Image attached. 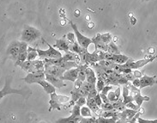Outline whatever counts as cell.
Masks as SVG:
<instances>
[{"label": "cell", "instance_id": "cell-1", "mask_svg": "<svg viewBox=\"0 0 157 123\" xmlns=\"http://www.w3.org/2000/svg\"><path fill=\"white\" fill-rule=\"evenodd\" d=\"M41 36V32L32 26H25L21 32V41L26 43H32Z\"/></svg>", "mask_w": 157, "mask_h": 123}, {"label": "cell", "instance_id": "cell-2", "mask_svg": "<svg viewBox=\"0 0 157 123\" xmlns=\"http://www.w3.org/2000/svg\"><path fill=\"white\" fill-rule=\"evenodd\" d=\"M51 99L49 101V111H52V109H57V110H60L61 108L60 106L62 104H64L65 102H67L70 101V97L67 96H61V95H57L55 93H52Z\"/></svg>", "mask_w": 157, "mask_h": 123}, {"label": "cell", "instance_id": "cell-3", "mask_svg": "<svg viewBox=\"0 0 157 123\" xmlns=\"http://www.w3.org/2000/svg\"><path fill=\"white\" fill-rule=\"evenodd\" d=\"M48 46L47 50H41V49H36V51L38 53V56L40 59H58L62 57V54L59 51L56 50L53 47H52L51 45H49L47 42Z\"/></svg>", "mask_w": 157, "mask_h": 123}, {"label": "cell", "instance_id": "cell-4", "mask_svg": "<svg viewBox=\"0 0 157 123\" xmlns=\"http://www.w3.org/2000/svg\"><path fill=\"white\" fill-rule=\"evenodd\" d=\"M70 24L71 26V28L74 30V34H75V36H76V38L77 40V43L80 45L81 47H83L85 49H88V47L92 43V40L89 37H86L84 35H82V34H81L80 32H79V30L77 29V25L73 22L72 21H71L70 20Z\"/></svg>", "mask_w": 157, "mask_h": 123}, {"label": "cell", "instance_id": "cell-5", "mask_svg": "<svg viewBox=\"0 0 157 123\" xmlns=\"http://www.w3.org/2000/svg\"><path fill=\"white\" fill-rule=\"evenodd\" d=\"M10 79H11L10 77H6L5 84H4V87L3 88V89H1V91H0V100L4 97V96L9 95V94H19V95H22V96H24V97L27 96V92L24 91L23 89H12V88L10 87Z\"/></svg>", "mask_w": 157, "mask_h": 123}, {"label": "cell", "instance_id": "cell-6", "mask_svg": "<svg viewBox=\"0 0 157 123\" xmlns=\"http://www.w3.org/2000/svg\"><path fill=\"white\" fill-rule=\"evenodd\" d=\"M128 88H129V90H130V95L132 96L134 101L136 102V105L140 108L142 103L144 102V101H149V97H143L140 93V89L139 88H136L134 87L132 84L128 83L127 85Z\"/></svg>", "mask_w": 157, "mask_h": 123}, {"label": "cell", "instance_id": "cell-7", "mask_svg": "<svg viewBox=\"0 0 157 123\" xmlns=\"http://www.w3.org/2000/svg\"><path fill=\"white\" fill-rule=\"evenodd\" d=\"M155 59V56H154L152 58L149 59H144V60H137V61H134L132 59H129V60L124 64L123 66L125 68H130V69H138V68L144 67L145 65H147L149 62L153 61Z\"/></svg>", "mask_w": 157, "mask_h": 123}, {"label": "cell", "instance_id": "cell-8", "mask_svg": "<svg viewBox=\"0 0 157 123\" xmlns=\"http://www.w3.org/2000/svg\"><path fill=\"white\" fill-rule=\"evenodd\" d=\"M20 45H21V42L14 41L9 45L8 48H7V55L10 59L14 60L15 62L17 61V57L19 55Z\"/></svg>", "mask_w": 157, "mask_h": 123}, {"label": "cell", "instance_id": "cell-9", "mask_svg": "<svg viewBox=\"0 0 157 123\" xmlns=\"http://www.w3.org/2000/svg\"><path fill=\"white\" fill-rule=\"evenodd\" d=\"M45 77L46 75L44 71H38L33 73H28V75L21 78V80L25 81L27 84H34L39 80H45Z\"/></svg>", "mask_w": 157, "mask_h": 123}, {"label": "cell", "instance_id": "cell-10", "mask_svg": "<svg viewBox=\"0 0 157 123\" xmlns=\"http://www.w3.org/2000/svg\"><path fill=\"white\" fill-rule=\"evenodd\" d=\"M27 57H28V43L21 41L20 52H19V55L17 57V61L15 62V65L16 66L21 65V64L27 60Z\"/></svg>", "mask_w": 157, "mask_h": 123}, {"label": "cell", "instance_id": "cell-11", "mask_svg": "<svg viewBox=\"0 0 157 123\" xmlns=\"http://www.w3.org/2000/svg\"><path fill=\"white\" fill-rule=\"evenodd\" d=\"M64 72H65L64 69L61 68L60 66H58V65H45V70H44L45 74L52 75V76H55L59 78L62 77Z\"/></svg>", "mask_w": 157, "mask_h": 123}, {"label": "cell", "instance_id": "cell-12", "mask_svg": "<svg viewBox=\"0 0 157 123\" xmlns=\"http://www.w3.org/2000/svg\"><path fill=\"white\" fill-rule=\"evenodd\" d=\"M138 111L133 110V109H125L124 110L118 113L119 121H129L133 118V116L136 115Z\"/></svg>", "mask_w": 157, "mask_h": 123}, {"label": "cell", "instance_id": "cell-13", "mask_svg": "<svg viewBox=\"0 0 157 123\" xmlns=\"http://www.w3.org/2000/svg\"><path fill=\"white\" fill-rule=\"evenodd\" d=\"M140 80V86L139 89H144L148 86H153L156 84V76L149 77L147 75H144L139 78Z\"/></svg>", "mask_w": 157, "mask_h": 123}, {"label": "cell", "instance_id": "cell-14", "mask_svg": "<svg viewBox=\"0 0 157 123\" xmlns=\"http://www.w3.org/2000/svg\"><path fill=\"white\" fill-rule=\"evenodd\" d=\"M46 77H45V80L47 81L48 83H50L52 85H53L55 88L58 89H61L64 86H66V85L64 84L63 80L59 78V77H57L55 76H52V75H49V74H45Z\"/></svg>", "mask_w": 157, "mask_h": 123}, {"label": "cell", "instance_id": "cell-15", "mask_svg": "<svg viewBox=\"0 0 157 123\" xmlns=\"http://www.w3.org/2000/svg\"><path fill=\"white\" fill-rule=\"evenodd\" d=\"M86 104H87V106L89 107V109L91 110V112L94 113V115L95 117L97 115L98 117L101 116L102 109L97 106V104H96V102H94V98H86Z\"/></svg>", "mask_w": 157, "mask_h": 123}, {"label": "cell", "instance_id": "cell-16", "mask_svg": "<svg viewBox=\"0 0 157 123\" xmlns=\"http://www.w3.org/2000/svg\"><path fill=\"white\" fill-rule=\"evenodd\" d=\"M77 76H78V70L77 68H74V69H70L65 71L64 73L63 74V76L61 77V79L64 80H70L71 82H75L77 80Z\"/></svg>", "mask_w": 157, "mask_h": 123}, {"label": "cell", "instance_id": "cell-17", "mask_svg": "<svg viewBox=\"0 0 157 123\" xmlns=\"http://www.w3.org/2000/svg\"><path fill=\"white\" fill-rule=\"evenodd\" d=\"M53 47L59 48L60 51H64V53L70 51V43L66 39V36L64 35L63 38L59 39L56 41L55 45L53 46Z\"/></svg>", "mask_w": 157, "mask_h": 123}, {"label": "cell", "instance_id": "cell-18", "mask_svg": "<svg viewBox=\"0 0 157 123\" xmlns=\"http://www.w3.org/2000/svg\"><path fill=\"white\" fill-rule=\"evenodd\" d=\"M62 59H63L64 61H74L78 65L80 64V57H79V55L71 51L66 52L64 55L62 56Z\"/></svg>", "mask_w": 157, "mask_h": 123}, {"label": "cell", "instance_id": "cell-19", "mask_svg": "<svg viewBox=\"0 0 157 123\" xmlns=\"http://www.w3.org/2000/svg\"><path fill=\"white\" fill-rule=\"evenodd\" d=\"M85 80L87 81L88 83H90L92 85H95L96 81H97V77L95 75V72L94 71V69L89 66L86 69V78Z\"/></svg>", "mask_w": 157, "mask_h": 123}, {"label": "cell", "instance_id": "cell-20", "mask_svg": "<svg viewBox=\"0 0 157 123\" xmlns=\"http://www.w3.org/2000/svg\"><path fill=\"white\" fill-rule=\"evenodd\" d=\"M20 66L23 71H25L28 73H33V72H36L35 67H34V60H26Z\"/></svg>", "mask_w": 157, "mask_h": 123}, {"label": "cell", "instance_id": "cell-21", "mask_svg": "<svg viewBox=\"0 0 157 123\" xmlns=\"http://www.w3.org/2000/svg\"><path fill=\"white\" fill-rule=\"evenodd\" d=\"M89 65L88 64H79L77 66V70H78V76H77V79H79L82 82H84L85 78H86V69L89 67Z\"/></svg>", "mask_w": 157, "mask_h": 123}, {"label": "cell", "instance_id": "cell-22", "mask_svg": "<svg viewBox=\"0 0 157 123\" xmlns=\"http://www.w3.org/2000/svg\"><path fill=\"white\" fill-rule=\"evenodd\" d=\"M36 84H39L40 85L43 87V89H45V91L48 94H52V93H55L56 91V88L52 85L50 83H48L47 81L46 80H39L37 81Z\"/></svg>", "mask_w": 157, "mask_h": 123}, {"label": "cell", "instance_id": "cell-23", "mask_svg": "<svg viewBox=\"0 0 157 123\" xmlns=\"http://www.w3.org/2000/svg\"><path fill=\"white\" fill-rule=\"evenodd\" d=\"M130 58L126 55H123L121 54H113V57L112 59V61L119 65H124Z\"/></svg>", "mask_w": 157, "mask_h": 123}, {"label": "cell", "instance_id": "cell-24", "mask_svg": "<svg viewBox=\"0 0 157 123\" xmlns=\"http://www.w3.org/2000/svg\"><path fill=\"white\" fill-rule=\"evenodd\" d=\"M82 117H73V116H69L65 118H60L57 120L56 123H79L80 122Z\"/></svg>", "mask_w": 157, "mask_h": 123}, {"label": "cell", "instance_id": "cell-25", "mask_svg": "<svg viewBox=\"0 0 157 123\" xmlns=\"http://www.w3.org/2000/svg\"><path fill=\"white\" fill-rule=\"evenodd\" d=\"M106 52L109 54H120L119 47L113 42H111L107 44V51Z\"/></svg>", "mask_w": 157, "mask_h": 123}, {"label": "cell", "instance_id": "cell-26", "mask_svg": "<svg viewBox=\"0 0 157 123\" xmlns=\"http://www.w3.org/2000/svg\"><path fill=\"white\" fill-rule=\"evenodd\" d=\"M112 104H113V109H116L118 112H121V111L124 110V109H126V108H125V105H124V103L123 102V100H122L120 97L119 98V100H118V101L113 102Z\"/></svg>", "mask_w": 157, "mask_h": 123}, {"label": "cell", "instance_id": "cell-27", "mask_svg": "<svg viewBox=\"0 0 157 123\" xmlns=\"http://www.w3.org/2000/svg\"><path fill=\"white\" fill-rule=\"evenodd\" d=\"M97 37L101 42H102L103 43H106V44H108L109 42H112V34L110 33H106V34H98L96 35Z\"/></svg>", "mask_w": 157, "mask_h": 123}, {"label": "cell", "instance_id": "cell-28", "mask_svg": "<svg viewBox=\"0 0 157 123\" xmlns=\"http://www.w3.org/2000/svg\"><path fill=\"white\" fill-rule=\"evenodd\" d=\"M85 48L82 47L77 42H74L72 44H70V51L75 53L77 54H80L84 50Z\"/></svg>", "mask_w": 157, "mask_h": 123}, {"label": "cell", "instance_id": "cell-29", "mask_svg": "<svg viewBox=\"0 0 157 123\" xmlns=\"http://www.w3.org/2000/svg\"><path fill=\"white\" fill-rule=\"evenodd\" d=\"M38 56V53L36 51L35 48H33L31 47H28V57L27 60H34L36 57Z\"/></svg>", "mask_w": 157, "mask_h": 123}, {"label": "cell", "instance_id": "cell-30", "mask_svg": "<svg viewBox=\"0 0 157 123\" xmlns=\"http://www.w3.org/2000/svg\"><path fill=\"white\" fill-rule=\"evenodd\" d=\"M118 111H103L102 110L101 114V117L104 118H118Z\"/></svg>", "mask_w": 157, "mask_h": 123}, {"label": "cell", "instance_id": "cell-31", "mask_svg": "<svg viewBox=\"0 0 157 123\" xmlns=\"http://www.w3.org/2000/svg\"><path fill=\"white\" fill-rule=\"evenodd\" d=\"M80 113L82 117H91V116H93L92 115V112L89 109V107H81Z\"/></svg>", "mask_w": 157, "mask_h": 123}, {"label": "cell", "instance_id": "cell-32", "mask_svg": "<svg viewBox=\"0 0 157 123\" xmlns=\"http://www.w3.org/2000/svg\"><path fill=\"white\" fill-rule=\"evenodd\" d=\"M97 119L98 123H116L118 121V118H104V117H98Z\"/></svg>", "mask_w": 157, "mask_h": 123}, {"label": "cell", "instance_id": "cell-33", "mask_svg": "<svg viewBox=\"0 0 157 123\" xmlns=\"http://www.w3.org/2000/svg\"><path fill=\"white\" fill-rule=\"evenodd\" d=\"M34 67L36 72L38 71H44L45 70V63L43 60H34Z\"/></svg>", "mask_w": 157, "mask_h": 123}, {"label": "cell", "instance_id": "cell-34", "mask_svg": "<svg viewBox=\"0 0 157 123\" xmlns=\"http://www.w3.org/2000/svg\"><path fill=\"white\" fill-rule=\"evenodd\" d=\"M79 123H98V121L95 116H91V117H82Z\"/></svg>", "mask_w": 157, "mask_h": 123}, {"label": "cell", "instance_id": "cell-35", "mask_svg": "<svg viewBox=\"0 0 157 123\" xmlns=\"http://www.w3.org/2000/svg\"><path fill=\"white\" fill-rule=\"evenodd\" d=\"M105 86V83L102 78L101 77H97V81H96V84H95V87H96V89H97L98 93H100L102 90V89L104 88Z\"/></svg>", "mask_w": 157, "mask_h": 123}, {"label": "cell", "instance_id": "cell-36", "mask_svg": "<svg viewBox=\"0 0 157 123\" xmlns=\"http://www.w3.org/2000/svg\"><path fill=\"white\" fill-rule=\"evenodd\" d=\"M80 109L81 107H79L77 104H75L74 107H73L72 110H71V116L73 117H82L81 116V113H80Z\"/></svg>", "mask_w": 157, "mask_h": 123}, {"label": "cell", "instance_id": "cell-37", "mask_svg": "<svg viewBox=\"0 0 157 123\" xmlns=\"http://www.w3.org/2000/svg\"><path fill=\"white\" fill-rule=\"evenodd\" d=\"M101 109L103 111H117L116 109H113V104L110 102H106V103H102L101 106Z\"/></svg>", "mask_w": 157, "mask_h": 123}, {"label": "cell", "instance_id": "cell-38", "mask_svg": "<svg viewBox=\"0 0 157 123\" xmlns=\"http://www.w3.org/2000/svg\"><path fill=\"white\" fill-rule=\"evenodd\" d=\"M83 89L86 90V91H88L89 92L91 89H95L96 87H95V85H92V84H90V83H88L87 81H84L83 83H82V86Z\"/></svg>", "mask_w": 157, "mask_h": 123}, {"label": "cell", "instance_id": "cell-39", "mask_svg": "<svg viewBox=\"0 0 157 123\" xmlns=\"http://www.w3.org/2000/svg\"><path fill=\"white\" fill-rule=\"evenodd\" d=\"M113 64H114V62H113L112 60H102L101 61H99V65H101L102 66H105V67L112 68Z\"/></svg>", "mask_w": 157, "mask_h": 123}, {"label": "cell", "instance_id": "cell-40", "mask_svg": "<svg viewBox=\"0 0 157 123\" xmlns=\"http://www.w3.org/2000/svg\"><path fill=\"white\" fill-rule=\"evenodd\" d=\"M106 97H107V99H108V101L110 102H114L119 100V98L116 97L115 93L114 92H113V91H109V92L107 93V95H106Z\"/></svg>", "mask_w": 157, "mask_h": 123}, {"label": "cell", "instance_id": "cell-41", "mask_svg": "<svg viewBox=\"0 0 157 123\" xmlns=\"http://www.w3.org/2000/svg\"><path fill=\"white\" fill-rule=\"evenodd\" d=\"M65 36H66V39H67V41H68L70 44H72V43L76 42V36H75L74 33H71L70 32Z\"/></svg>", "mask_w": 157, "mask_h": 123}, {"label": "cell", "instance_id": "cell-42", "mask_svg": "<svg viewBox=\"0 0 157 123\" xmlns=\"http://www.w3.org/2000/svg\"><path fill=\"white\" fill-rule=\"evenodd\" d=\"M140 114H141V112H139V111H138V112L136 113V115L133 116V118H132L131 121H119V120H118V121H116V123H136V121L137 120V118L139 117Z\"/></svg>", "mask_w": 157, "mask_h": 123}, {"label": "cell", "instance_id": "cell-43", "mask_svg": "<svg viewBox=\"0 0 157 123\" xmlns=\"http://www.w3.org/2000/svg\"><path fill=\"white\" fill-rule=\"evenodd\" d=\"M82 83L83 82H82L81 80H79V79H77V80L74 82V88H73V90L74 91H77V90H79V89L82 88Z\"/></svg>", "mask_w": 157, "mask_h": 123}, {"label": "cell", "instance_id": "cell-44", "mask_svg": "<svg viewBox=\"0 0 157 123\" xmlns=\"http://www.w3.org/2000/svg\"><path fill=\"white\" fill-rule=\"evenodd\" d=\"M125 108L126 109H133V110H139L140 109V108L136 105V104H134L133 102H129L127 104H125Z\"/></svg>", "mask_w": 157, "mask_h": 123}, {"label": "cell", "instance_id": "cell-45", "mask_svg": "<svg viewBox=\"0 0 157 123\" xmlns=\"http://www.w3.org/2000/svg\"><path fill=\"white\" fill-rule=\"evenodd\" d=\"M111 89H113V86L112 85H105L104 88L102 89V90L100 93L103 94V95H107V93L110 91Z\"/></svg>", "mask_w": 157, "mask_h": 123}, {"label": "cell", "instance_id": "cell-46", "mask_svg": "<svg viewBox=\"0 0 157 123\" xmlns=\"http://www.w3.org/2000/svg\"><path fill=\"white\" fill-rule=\"evenodd\" d=\"M77 105H78L79 107H82L84 106L85 104H86V97H81L78 100H77Z\"/></svg>", "mask_w": 157, "mask_h": 123}, {"label": "cell", "instance_id": "cell-47", "mask_svg": "<svg viewBox=\"0 0 157 123\" xmlns=\"http://www.w3.org/2000/svg\"><path fill=\"white\" fill-rule=\"evenodd\" d=\"M137 120H138V123H157V120H144L143 119V118H140V117H138L137 118Z\"/></svg>", "mask_w": 157, "mask_h": 123}, {"label": "cell", "instance_id": "cell-48", "mask_svg": "<svg viewBox=\"0 0 157 123\" xmlns=\"http://www.w3.org/2000/svg\"><path fill=\"white\" fill-rule=\"evenodd\" d=\"M94 102H96V104H97V106L99 107V108H101V106L102 104V101H101V97H100V95H99V93L94 97Z\"/></svg>", "mask_w": 157, "mask_h": 123}, {"label": "cell", "instance_id": "cell-49", "mask_svg": "<svg viewBox=\"0 0 157 123\" xmlns=\"http://www.w3.org/2000/svg\"><path fill=\"white\" fill-rule=\"evenodd\" d=\"M98 94L97 92V89H96V88L95 89H91L90 91L89 92V94H88V97H87V98H94L96 95Z\"/></svg>", "mask_w": 157, "mask_h": 123}, {"label": "cell", "instance_id": "cell-50", "mask_svg": "<svg viewBox=\"0 0 157 123\" xmlns=\"http://www.w3.org/2000/svg\"><path fill=\"white\" fill-rule=\"evenodd\" d=\"M123 100V102L124 103V105L125 104H127V103H129V102H134V99H133V97H132L131 95H129V96H127V97H124Z\"/></svg>", "mask_w": 157, "mask_h": 123}, {"label": "cell", "instance_id": "cell-51", "mask_svg": "<svg viewBox=\"0 0 157 123\" xmlns=\"http://www.w3.org/2000/svg\"><path fill=\"white\" fill-rule=\"evenodd\" d=\"M124 77L127 78V80L130 82V81H133L136 77H134V75H133V73L132 72H131V73H128V74H124Z\"/></svg>", "mask_w": 157, "mask_h": 123}, {"label": "cell", "instance_id": "cell-52", "mask_svg": "<svg viewBox=\"0 0 157 123\" xmlns=\"http://www.w3.org/2000/svg\"><path fill=\"white\" fill-rule=\"evenodd\" d=\"M132 85L134 87H136V88H139V86H140V80H139V78H135L134 80L132 81Z\"/></svg>", "mask_w": 157, "mask_h": 123}, {"label": "cell", "instance_id": "cell-53", "mask_svg": "<svg viewBox=\"0 0 157 123\" xmlns=\"http://www.w3.org/2000/svg\"><path fill=\"white\" fill-rule=\"evenodd\" d=\"M100 95V97L101 98V101H102V103H106V102H109L108 101V99H107V97H106V95H103L101 93H99Z\"/></svg>", "mask_w": 157, "mask_h": 123}, {"label": "cell", "instance_id": "cell-54", "mask_svg": "<svg viewBox=\"0 0 157 123\" xmlns=\"http://www.w3.org/2000/svg\"><path fill=\"white\" fill-rule=\"evenodd\" d=\"M115 95H116V97L118 98L120 97V95H121V89H120V86H118L117 87V89H116V90H115Z\"/></svg>", "mask_w": 157, "mask_h": 123}, {"label": "cell", "instance_id": "cell-55", "mask_svg": "<svg viewBox=\"0 0 157 123\" xmlns=\"http://www.w3.org/2000/svg\"><path fill=\"white\" fill-rule=\"evenodd\" d=\"M132 73H133V75H134V77H135L136 78H140L141 77L143 76L142 73H141L140 72H138V71H135V72H132Z\"/></svg>", "mask_w": 157, "mask_h": 123}]
</instances>
